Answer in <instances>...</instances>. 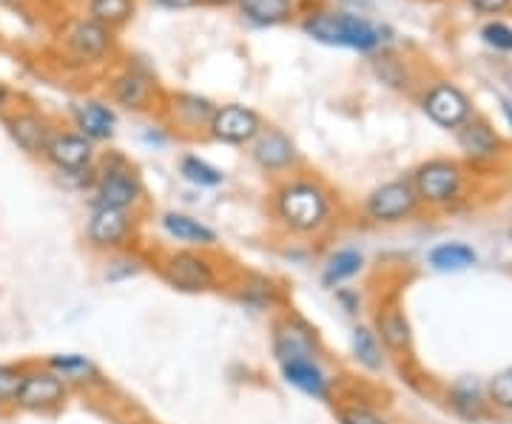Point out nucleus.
<instances>
[{"instance_id": "obj_14", "label": "nucleus", "mask_w": 512, "mask_h": 424, "mask_svg": "<svg viewBox=\"0 0 512 424\" xmlns=\"http://www.w3.org/2000/svg\"><path fill=\"white\" fill-rule=\"evenodd\" d=\"M419 197L413 191L410 177H396L376 185L362 200V217L370 225H399L419 214Z\"/></svg>"}, {"instance_id": "obj_15", "label": "nucleus", "mask_w": 512, "mask_h": 424, "mask_svg": "<svg viewBox=\"0 0 512 424\" xmlns=\"http://www.w3.org/2000/svg\"><path fill=\"white\" fill-rule=\"evenodd\" d=\"M262 129H265V117L254 106H245V103H217L205 137L220 143V146L248 148Z\"/></svg>"}, {"instance_id": "obj_1", "label": "nucleus", "mask_w": 512, "mask_h": 424, "mask_svg": "<svg viewBox=\"0 0 512 424\" xmlns=\"http://www.w3.org/2000/svg\"><path fill=\"white\" fill-rule=\"evenodd\" d=\"M268 217L293 240H322L339 222V194L316 171H296L268 188Z\"/></svg>"}, {"instance_id": "obj_41", "label": "nucleus", "mask_w": 512, "mask_h": 424, "mask_svg": "<svg viewBox=\"0 0 512 424\" xmlns=\"http://www.w3.org/2000/svg\"><path fill=\"white\" fill-rule=\"evenodd\" d=\"M151 9H163V12H191L200 9L202 0H143Z\"/></svg>"}, {"instance_id": "obj_47", "label": "nucleus", "mask_w": 512, "mask_h": 424, "mask_svg": "<svg viewBox=\"0 0 512 424\" xmlns=\"http://www.w3.org/2000/svg\"><path fill=\"white\" fill-rule=\"evenodd\" d=\"M507 80H510V89H512V66H510V72H507Z\"/></svg>"}, {"instance_id": "obj_8", "label": "nucleus", "mask_w": 512, "mask_h": 424, "mask_svg": "<svg viewBox=\"0 0 512 424\" xmlns=\"http://www.w3.org/2000/svg\"><path fill=\"white\" fill-rule=\"evenodd\" d=\"M140 217L128 211H111V208H89V217L83 225V242L92 254L109 257L120 251H131L140 242Z\"/></svg>"}, {"instance_id": "obj_21", "label": "nucleus", "mask_w": 512, "mask_h": 424, "mask_svg": "<svg viewBox=\"0 0 512 424\" xmlns=\"http://www.w3.org/2000/svg\"><path fill=\"white\" fill-rule=\"evenodd\" d=\"M313 0H239L237 15L251 29L296 26Z\"/></svg>"}, {"instance_id": "obj_45", "label": "nucleus", "mask_w": 512, "mask_h": 424, "mask_svg": "<svg viewBox=\"0 0 512 424\" xmlns=\"http://www.w3.org/2000/svg\"><path fill=\"white\" fill-rule=\"evenodd\" d=\"M498 103H501V111H504V117H507V123H510L512 129V100L504 97V94H498Z\"/></svg>"}, {"instance_id": "obj_22", "label": "nucleus", "mask_w": 512, "mask_h": 424, "mask_svg": "<svg viewBox=\"0 0 512 424\" xmlns=\"http://www.w3.org/2000/svg\"><path fill=\"white\" fill-rule=\"evenodd\" d=\"M160 231L171 242H177L180 248H197V251H214L220 245V234L202 222L200 217L188 214V211H163L160 214Z\"/></svg>"}, {"instance_id": "obj_6", "label": "nucleus", "mask_w": 512, "mask_h": 424, "mask_svg": "<svg viewBox=\"0 0 512 424\" xmlns=\"http://www.w3.org/2000/svg\"><path fill=\"white\" fill-rule=\"evenodd\" d=\"M154 271L177 294H214V291H222V285H225L222 265L214 259V254L197 251V248L168 251L160 259H154Z\"/></svg>"}, {"instance_id": "obj_12", "label": "nucleus", "mask_w": 512, "mask_h": 424, "mask_svg": "<svg viewBox=\"0 0 512 424\" xmlns=\"http://www.w3.org/2000/svg\"><path fill=\"white\" fill-rule=\"evenodd\" d=\"M419 109L430 123H436L444 131H453V134L476 114L473 97L450 77H436L421 89Z\"/></svg>"}, {"instance_id": "obj_42", "label": "nucleus", "mask_w": 512, "mask_h": 424, "mask_svg": "<svg viewBox=\"0 0 512 424\" xmlns=\"http://www.w3.org/2000/svg\"><path fill=\"white\" fill-rule=\"evenodd\" d=\"M336 302L342 305V311L348 316L359 314V305H362V299L356 291H350V288H336Z\"/></svg>"}, {"instance_id": "obj_20", "label": "nucleus", "mask_w": 512, "mask_h": 424, "mask_svg": "<svg viewBox=\"0 0 512 424\" xmlns=\"http://www.w3.org/2000/svg\"><path fill=\"white\" fill-rule=\"evenodd\" d=\"M458 151L464 154V160L476 163V166H487L504 157V137L493 129V123L481 114H473L461 129L456 131Z\"/></svg>"}, {"instance_id": "obj_17", "label": "nucleus", "mask_w": 512, "mask_h": 424, "mask_svg": "<svg viewBox=\"0 0 512 424\" xmlns=\"http://www.w3.org/2000/svg\"><path fill=\"white\" fill-rule=\"evenodd\" d=\"M228 294L237 305L254 314H279L282 308H288L282 282L262 271H242L234 282H228Z\"/></svg>"}, {"instance_id": "obj_38", "label": "nucleus", "mask_w": 512, "mask_h": 424, "mask_svg": "<svg viewBox=\"0 0 512 424\" xmlns=\"http://www.w3.org/2000/svg\"><path fill=\"white\" fill-rule=\"evenodd\" d=\"M55 183L66 191H92L94 183V168H86V171H55Z\"/></svg>"}, {"instance_id": "obj_5", "label": "nucleus", "mask_w": 512, "mask_h": 424, "mask_svg": "<svg viewBox=\"0 0 512 424\" xmlns=\"http://www.w3.org/2000/svg\"><path fill=\"white\" fill-rule=\"evenodd\" d=\"M165 89L143 57H123L106 72V100L126 114H154L163 106Z\"/></svg>"}, {"instance_id": "obj_10", "label": "nucleus", "mask_w": 512, "mask_h": 424, "mask_svg": "<svg viewBox=\"0 0 512 424\" xmlns=\"http://www.w3.org/2000/svg\"><path fill=\"white\" fill-rule=\"evenodd\" d=\"M410 183H413V191H416L421 205L450 208L461 200V194L467 188V171L458 160L433 157L410 174Z\"/></svg>"}, {"instance_id": "obj_18", "label": "nucleus", "mask_w": 512, "mask_h": 424, "mask_svg": "<svg viewBox=\"0 0 512 424\" xmlns=\"http://www.w3.org/2000/svg\"><path fill=\"white\" fill-rule=\"evenodd\" d=\"M97 146L92 140H86L80 131H74L72 126H60L57 123L49 143L43 148V163L52 171H86L94 168L97 163Z\"/></svg>"}, {"instance_id": "obj_4", "label": "nucleus", "mask_w": 512, "mask_h": 424, "mask_svg": "<svg viewBox=\"0 0 512 424\" xmlns=\"http://www.w3.org/2000/svg\"><path fill=\"white\" fill-rule=\"evenodd\" d=\"M89 208H111L143 214L148 208V188L140 168L123 151H106L94 163V183L89 191Z\"/></svg>"}, {"instance_id": "obj_34", "label": "nucleus", "mask_w": 512, "mask_h": 424, "mask_svg": "<svg viewBox=\"0 0 512 424\" xmlns=\"http://www.w3.org/2000/svg\"><path fill=\"white\" fill-rule=\"evenodd\" d=\"M336 424H390V419L384 416L382 410H376L373 405H367L362 399H345L339 402L336 410Z\"/></svg>"}, {"instance_id": "obj_33", "label": "nucleus", "mask_w": 512, "mask_h": 424, "mask_svg": "<svg viewBox=\"0 0 512 424\" xmlns=\"http://www.w3.org/2000/svg\"><path fill=\"white\" fill-rule=\"evenodd\" d=\"M177 171L185 183L194 185V188H220L225 185V171L217 168L214 163H208L200 154H185L177 163Z\"/></svg>"}, {"instance_id": "obj_3", "label": "nucleus", "mask_w": 512, "mask_h": 424, "mask_svg": "<svg viewBox=\"0 0 512 424\" xmlns=\"http://www.w3.org/2000/svg\"><path fill=\"white\" fill-rule=\"evenodd\" d=\"M57 57L60 66L77 74L109 72L120 60L117 32L94 23L80 12H72L57 29Z\"/></svg>"}, {"instance_id": "obj_43", "label": "nucleus", "mask_w": 512, "mask_h": 424, "mask_svg": "<svg viewBox=\"0 0 512 424\" xmlns=\"http://www.w3.org/2000/svg\"><path fill=\"white\" fill-rule=\"evenodd\" d=\"M20 106V97L18 92L12 89V86H6L3 80H0V120L9 114V111H15Z\"/></svg>"}, {"instance_id": "obj_46", "label": "nucleus", "mask_w": 512, "mask_h": 424, "mask_svg": "<svg viewBox=\"0 0 512 424\" xmlns=\"http://www.w3.org/2000/svg\"><path fill=\"white\" fill-rule=\"evenodd\" d=\"M12 3H18V0H0V6H12Z\"/></svg>"}, {"instance_id": "obj_44", "label": "nucleus", "mask_w": 512, "mask_h": 424, "mask_svg": "<svg viewBox=\"0 0 512 424\" xmlns=\"http://www.w3.org/2000/svg\"><path fill=\"white\" fill-rule=\"evenodd\" d=\"M202 6H214V9H237L239 0H202Z\"/></svg>"}, {"instance_id": "obj_32", "label": "nucleus", "mask_w": 512, "mask_h": 424, "mask_svg": "<svg viewBox=\"0 0 512 424\" xmlns=\"http://www.w3.org/2000/svg\"><path fill=\"white\" fill-rule=\"evenodd\" d=\"M148 268H154V259L140 254L137 248L131 251H120V254H109L103 262V279L109 285H120L128 279H137L140 274H146Z\"/></svg>"}, {"instance_id": "obj_11", "label": "nucleus", "mask_w": 512, "mask_h": 424, "mask_svg": "<svg viewBox=\"0 0 512 424\" xmlns=\"http://www.w3.org/2000/svg\"><path fill=\"white\" fill-rule=\"evenodd\" d=\"M217 100L200 92H165L163 106L157 111L160 123L171 137L180 140H202L208 134V123L214 117Z\"/></svg>"}, {"instance_id": "obj_23", "label": "nucleus", "mask_w": 512, "mask_h": 424, "mask_svg": "<svg viewBox=\"0 0 512 424\" xmlns=\"http://www.w3.org/2000/svg\"><path fill=\"white\" fill-rule=\"evenodd\" d=\"M279 373H282V382L288 388L299 390L302 396H308L313 402H333V396H336V379L325 368V359L279 365Z\"/></svg>"}, {"instance_id": "obj_48", "label": "nucleus", "mask_w": 512, "mask_h": 424, "mask_svg": "<svg viewBox=\"0 0 512 424\" xmlns=\"http://www.w3.org/2000/svg\"><path fill=\"white\" fill-rule=\"evenodd\" d=\"M510 240H512V228H510Z\"/></svg>"}, {"instance_id": "obj_39", "label": "nucleus", "mask_w": 512, "mask_h": 424, "mask_svg": "<svg viewBox=\"0 0 512 424\" xmlns=\"http://www.w3.org/2000/svg\"><path fill=\"white\" fill-rule=\"evenodd\" d=\"M464 6L476 15H487L490 20L512 12V0H464Z\"/></svg>"}, {"instance_id": "obj_40", "label": "nucleus", "mask_w": 512, "mask_h": 424, "mask_svg": "<svg viewBox=\"0 0 512 424\" xmlns=\"http://www.w3.org/2000/svg\"><path fill=\"white\" fill-rule=\"evenodd\" d=\"M140 140L151 148H165L171 143V134H168L163 123H157V126H146V129L140 131Z\"/></svg>"}, {"instance_id": "obj_31", "label": "nucleus", "mask_w": 512, "mask_h": 424, "mask_svg": "<svg viewBox=\"0 0 512 424\" xmlns=\"http://www.w3.org/2000/svg\"><path fill=\"white\" fill-rule=\"evenodd\" d=\"M487 393L484 388L478 385L476 379H461L453 385L450 390V407H453V413L461 416V419H467V422H478V419H484L487 416Z\"/></svg>"}, {"instance_id": "obj_37", "label": "nucleus", "mask_w": 512, "mask_h": 424, "mask_svg": "<svg viewBox=\"0 0 512 424\" xmlns=\"http://www.w3.org/2000/svg\"><path fill=\"white\" fill-rule=\"evenodd\" d=\"M487 402H490L495 410L512 413V368L498 370L493 379H490V388H487Z\"/></svg>"}, {"instance_id": "obj_35", "label": "nucleus", "mask_w": 512, "mask_h": 424, "mask_svg": "<svg viewBox=\"0 0 512 424\" xmlns=\"http://www.w3.org/2000/svg\"><path fill=\"white\" fill-rule=\"evenodd\" d=\"M26 365L23 362H0V413L15 410L20 382H23Z\"/></svg>"}, {"instance_id": "obj_28", "label": "nucleus", "mask_w": 512, "mask_h": 424, "mask_svg": "<svg viewBox=\"0 0 512 424\" xmlns=\"http://www.w3.org/2000/svg\"><path fill=\"white\" fill-rule=\"evenodd\" d=\"M365 271V254L359 248H336L325 265H322V285L336 291V288H345L350 279H356L359 274Z\"/></svg>"}, {"instance_id": "obj_36", "label": "nucleus", "mask_w": 512, "mask_h": 424, "mask_svg": "<svg viewBox=\"0 0 512 424\" xmlns=\"http://www.w3.org/2000/svg\"><path fill=\"white\" fill-rule=\"evenodd\" d=\"M478 37H481V43H484L487 49H493L495 55H512V26L507 20H487V23L481 26Z\"/></svg>"}, {"instance_id": "obj_25", "label": "nucleus", "mask_w": 512, "mask_h": 424, "mask_svg": "<svg viewBox=\"0 0 512 424\" xmlns=\"http://www.w3.org/2000/svg\"><path fill=\"white\" fill-rule=\"evenodd\" d=\"M373 333L379 336L382 348L393 356H407L413 351V325L399 302H382L373 314Z\"/></svg>"}, {"instance_id": "obj_16", "label": "nucleus", "mask_w": 512, "mask_h": 424, "mask_svg": "<svg viewBox=\"0 0 512 424\" xmlns=\"http://www.w3.org/2000/svg\"><path fill=\"white\" fill-rule=\"evenodd\" d=\"M55 126L57 123L46 111H40L37 106H29V103H20L18 109L9 111L3 117V129L9 134L12 146L18 148L20 154L32 157V160L43 157V148L49 143Z\"/></svg>"}, {"instance_id": "obj_29", "label": "nucleus", "mask_w": 512, "mask_h": 424, "mask_svg": "<svg viewBox=\"0 0 512 424\" xmlns=\"http://www.w3.org/2000/svg\"><path fill=\"white\" fill-rule=\"evenodd\" d=\"M476 262V248H470L467 242H441L427 254V265L439 274H458V271L473 268Z\"/></svg>"}, {"instance_id": "obj_13", "label": "nucleus", "mask_w": 512, "mask_h": 424, "mask_svg": "<svg viewBox=\"0 0 512 424\" xmlns=\"http://www.w3.org/2000/svg\"><path fill=\"white\" fill-rule=\"evenodd\" d=\"M74 390L55 376L49 368L37 365H26L23 382H20L18 396H15V410L18 413H29V416H52L60 413L69 405Z\"/></svg>"}, {"instance_id": "obj_9", "label": "nucleus", "mask_w": 512, "mask_h": 424, "mask_svg": "<svg viewBox=\"0 0 512 424\" xmlns=\"http://www.w3.org/2000/svg\"><path fill=\"white\" fill-rule=\"evenodd\" d=\"M245 151H248L251 166L271 183L305 168V157L296 146V140L274 123H265V129L256 134V140Z\"/></svg>"}, {"instance_id": "obj_2", "label": "nucleus", "mask_w": 512, "mask_h": 424, "mask_svg": "<svg viewBox=\"0 0 512 424\" xmlns=\"http://www.w3.org/2000/svg\"><path fill=\"white\" fill-rule=\"evenodd\" d=\"M296 26L302 35L311 37L319 46L348 49L365 57L376 55L393 43V32L384 23H376L356 9L333 6L328 0H313Z\"/></svg>"}, {"instance_id": "obj_30", "label": "nucleus", "mask_w": 512, "mask_h": 424, "mask_svg": "<svg viewBox=\"0 0 512 424\" xmlns=\"http://www.w3.org/2000/svg\"><path fill=\"white\" fill-rule=\"evenodd\" d=\"M350 353H353L356 365L370 370V373H382L384 365H387V356H384L387 351L382 348L379 336L373 333L370 325H356L350 331Z\"/></svg>"}, {"instance_id": "obj_7", "label": "nucleus", "mask_w": 512, "mask_h": 424, "mask_svg": "<svg viewBox=\"0 0 512 424\" xmlns=\"http://www.w3.org/2000/svg\"><path fill=\"white\" fill-rule=\"evenodd\" d=\"M271 356L276 365L325 359V345L308 316L282 308L271 322Z\"/></svg>"}, {"instance_id": "obj_49", "label": "nucleus", "mask_w": 512, "mask_h": 424, "mask_svg": "<svg viewBox=\"0 0 512 424\" xmlns=\"http://www.w3.org/2000/svg\"><path fill=\"white\" fill-rule=\"evenodd\" d=\"M0 46H3V40H0Z\"/></svg>"}, {"instance_id": "obj_26", "label": "nucleus", "mask_w": 512, "mask_h": 424, "mask_svg": "<svg viewBox=\"0 0 512 424\" xmlns=\"http://www.w3.org/2000/svg\"><path fill=\"white\" fill-rule=\"evenodd\" d=\"M137 6H140V0H77L80 15H86L111 32L126 29L128 23L137 18Z\"/></svg>"}, {"instance_id": "obj_19", "label": "nucleus", "mask_w": 512, "mask_h": 424, "mask_svg": "<svg viewBox=\"0 0 512 424\" xmlns=\"http://www.w3.org/2000/svg\"><path fill=\"white\" fill-rule=\"evenodd\" d=\"M69 123L86 140H92L94 146H100V143H111L114 140L120 114H117V109L111 106L106 97L86 94V97L74 100L72 106H69Z\"/></svg>"}, {"instance_id": "obj_24", "label": "nucleus", "mask_w": 512, "mask_h": 424, "mask_svg": "<svg viewBox=\"0 0 512 424\" xmlns=\"http://www.w3.org/2000/svg\"><path fill=\"white\" fill-rule=\"evenodd\" d=\"M40 365L52 370L55 376H60L72 390H94L109 385L100 365L86 353H52Z\"/></svg>"}, {"instance_id": "obj_27", "label": "nucleus", "mask_w": 512, "mask_h": 424, "mask_svg": "<svg viewBox=\"0 0 512 424\" xmlns=\"http://www.w3.org/2000/svg\"><path fill=\"white\" fill-rule=\"evenodd\" d=\"M370 72L376 74L379 83H384L387 89H396V92H410L413 83H416L410 60L399 55V52H393L390 46L376 52V55H370Z\"/></svg>"}]
</instances>
